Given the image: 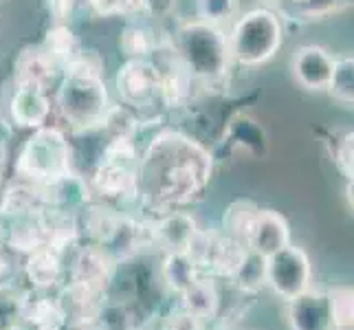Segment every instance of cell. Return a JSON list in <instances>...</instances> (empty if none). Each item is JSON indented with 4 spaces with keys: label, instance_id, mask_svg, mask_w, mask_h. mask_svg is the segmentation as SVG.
<instances>
[{
    "label": "cell",
    "instance_id": "1",
    "mask_svg": "<svg viewBox=\"0 0 354 330\" xmlns=\"http://www.w3.org/2000/svg\"><path fill=\"white\" fill-rule=\"evenodd\" d=\"M214 156L178 130H161L139 154L137 201L148 212L165 214L203 196L212 181Z\"/></svg>",
    "mask_w": 354,
    "mask_h": 330
},
{
    "label": "cell",
    "instance_id": "2",
    "mask_svg": "<svg viewBox=\"0 0 354 330\" xmlns=\"http://www.w3.org/2000/svg\"><path fill=\"white\" fill-rule=\"evenodd\" d=\"M104 62L95 48H82L59 82L57 89V110L62 119L75 132L102 130L111 97L104 82Z\"/></svg>",
    "mask_w": 354,
    "mask_h": 330
},
{
    "label": "cell",
    "instance_id": "3",
    "mask_svg": "<svg viewBox=\"0 0 354 330\" xmlns=\"http://www.w3.org/2000/svg\"><path fill=\"white\" fill-rule=\"evenodd\" d=\"M180 59L185 62L198 86H216L221 84L231 68L229 42L225 29L214 27L203 20L183 22L176 31V40L172 42Z\"/></svg>",
    "mask_w": 354,
    "mask_h": 330
},
{
    "label": "cell",
    "instance_id": "4",
    "mask_svg": "<svg viewBox=\"0 0 354 330\" xmlns=\"http://www.w3.org/2000/svg\"><path fill=\"white\" fill-rule=\"evenodd\" d=\"M73 174V150L66 134L55 126L35 128L16 156V178L48 187Z\"/></svg>",
    "mask_w": 354,
    "mask_h": 330
},
{
    "label": "cell",
    "instance_id": "5",
    "mask_svg": "<svg viewBox=\"0 0 354 330\" xmlns=\"http://www.w3.org/2000/svg\"><path fill=\"white\" fill-rule=\"evenodd\" d=\"M227 42L231 62L260 66L268 62L284 42L282 20L271 9H251L234 22Z\"/></svg>",
    "mask_w": 354,
    "mask_h": 330
},
{
    "label": "cell",
    "instance_id": "6",
    "mask_svg": "<svg viewBox=\"0 0 354 330\" xmlns=\"http://www.w3.org/2000/svg\"><path fill=\"white\" fill-rule=\"evenodd\" d=\"M137 167L139 152L134 139L111 137L95 163L88 187L102 199L137 201Z\"/></svg>",
    "mask_w": 354,
    "mask_h": 330
},
{
    "label": "cell",
    "instance_id": "7",
    "mask_svg": "<svg viewBox=\"0 0 354 330\" xmlns=\"http://www.w3.org/2000/svg\"><path fill=\"white\" fill-rule=\"evenodd\" d=\"M150 62L158 73V95H161V102L167 108L185 106L192 100L198 82L194 80L189 68L180 59L176 46L169 40H158L154 53L150 55Z\"/></svg>",
    "mask_w": 354,
    "mask_h": 330
},
{
    "label": "cell",
    "instance_id": "8",
    "mask_svg": "<svg viewBox=\"0 0 354 330\" xmlns=\"http://www.w3.org/2000/svg\"><path fill=\"white\" fill-rule=\"evenodd\" d=\"M310 260L299 247L286 244L266 258V284L275 291V295L286 302L306 293L310 288Z\"/></svg>",
    "mask_w": 354,
    "mask_h": 330
},
{
    "label": "cell",
    "instance_id": "9",
    "mask_svg": "<svg viewBox=\"0 0 354 330\" xmlns=\"http://www.w3.org/2000/svg\"><path fill=\"white\" fill-rule=\"evenodd\" d=\"M119 100L128 108H150L161 102L158 95V73L150 59H126L115 75Z\"/></svg>",
    "mask_w": 354,
    "mask_h": 330
},
{
    "label": "cell",
    "instance_id": "10",
    "mask_svg": "<svg viewBox=\"0 0 354 330\" xmlns=\"http://www.w3.org/2000/svg\"><path fill=\"white\" fill-rule=\"evenodd\" d=\"M59 311L64 315V326L97 324L106 306V293L80 282H66L55 295Z\"/></svg>",
    "mask_w": 354,
    "mask_h": 330
},
{
    "label": "cell",
    "instance_id": "11",
    "mask_svg": "<svg viewBox=\"0 0 354 330\" xmlns=\"http://www.w3.org/2000/svg\"><path fill=\"white\" fill-rule=\"evenodd\" d=\"M117 260L108 253L100 244H86V247H80L75 258L71 262V279L73 282L93 286L97 291H108L115 279L117 273Z\"/></svg>",
    "mask_w": 354,
    "mask_h": 330
},
{
    "label": "cell",
    "instance_id": "12",
    "mask_svg": "<svg viewBox=\"0 0 354 330\" xmlns=\"http://www.w3.org/2000/svg\"><path fill=\"white\" fill-rule=\"evenodd\" d=\"M333 68H335V55L317 44L299 46L290 59L292 77H295V82L301 89L313 91V93L328 89Z\"/></svg>",
    "mask_w": 354,
    "mask_h": 330
},
{
    "label": "cell",
    "instance_id": "13",
    "mask_svg": "<svg viewBox=\"0 0 354 330\" xmlns=\"http://www.w3.org/2000/svg\"><path fill=\"white\" fill-rule=\"evenodd\" d=\"M150 244L158 247L163 253H183L198 229V223L185 212H165L148 220Z\"/></svg>",
    "mask_w": 354,
    "mask_h": 330
},
{
    "label": "cell",
    "instance_id": "14",
    "mask_svg": "<svg viewBox=\"0 0 354 330\" xmlns=\"http://www.w3.org/2000/svg\"><path fill=\"white\" fill-rule=\"evenodd\" d=\"M286 244H290V227L286 218L275 210H262L260 207V212L249 229L247 247L253 253L268 258V255H273Z\"/></svg>",
    "mask_w": 354,
    "mask_h": 330
},
{
    "label": "cell",
    "instance_id": "15",
    "mask_svg": "<svg viewBox=\"0 0 354 330\" xmlns=\"http://www.w3.org/2000/svg\"><path fill=\"white\" fill-rule=\"evenodd\" d=\"M62 75L57 66L51 62V57L44 53L40 44H29L18 53L14 62V82L16 86H29V89H42L48 86Z\"/></svg>",
    "mask_w": 354,
    "mask_h": 330
},
{
    "label": "cell",
    "instance_id": "16",
    "mask_svg": "<svg viewBox=\"0 0 354 330\" xmlns=\"http://www.w3.org/2000/svg\"><path fill=\"white\" fill-rule=\"evenodd\" d=\"M290 330H335L324 291H306L288 302Z\"/></svg>",
    "mask_w": 354,
    "mask_h": 330
},
{
    "label": "cell",
    "instance_id": "17",
    "mask_svg": "<svg viewBox=\"0 0 354 330\" xmlns=\"http://www.w3.org/2000/svg\"><path fill=\"white\" fill-rule=\"evenodd\" d=\"M51 115V102H48L46 91L16 86L9 100V117L18 128H42Z\"/></svg>",
    "mask_w": 354,
    "mask_h": 330
},
{
    "label": "cell",
    "instance_id": "18",
    "mask_svg": "<svg viewBox=\"0 0 354 330\" xmlns=\"http://www.w3.org/2000/svg\"><path fill=\"white\" fill-rule=\"evenodd\" d=\"M75 218H77L80 238H86L91 244L106 247L115 236L121 212L113 210V207H108L104 203H86L75 214Z\"/></svg>",
    "mask_w": 354,
    "mask_h": 330
},
{
    "label": "cell",
    "instance_id": "19",
    "mask_svg": "<svg viewBox=\"0 0 354 330\" xmlns=\"http://www.w3.org/2000/svg\"><path fill=\"white\" fill-rule=\"evenodd\" d=\"M22 324L33 326L35 330H62L64 315L48 291L31 288L22 291Z\"/></svg>",
    "mask_w": 354,
    "mask_h": 330
},
{
    "label": "cell",
    "instance_id": "20",
    "mask_svg": "<svg viewBox=\"0 0 354 330\" xmlns=\"http://www.w3.org/2000/svg\"><path fill=\"white\" fill-rule=\"evenodd\" d=\"M64 258L59 253H55L48 247H40L31 251L29 255H24L22 262V273L29 279L33 288L40 291H51L59 282H62L64 275Z\"/></svg>",
    "mask_w": 354,
    "mask_h": 330
},
{
    "label": "cell",
    "instance_id": "21",
    "mask_svg": "<svg viewBox=\"0 0 354 330\" xmlns=\"http://www.w3.org/2000/svg\"><path fill=\"white\" fill-rule=\"evenodd\" d=\"M180 309L196 315L205 324L214 322L221 313V291L212 275H198L180 293Z\"/></svg>",
    "mask_w": 354,
    "mask_h": 330
},
{
    "label": "cell",
    "instance_id": "22",
    "mask_svg": "<svg viewBox=\"0 0 354 330\" xmlns=\"http://www.w3.org/2000/svg\"><path fill=\"white\" fill-rule=\"evenodd\" d=\"M44 207L66 214H77L86 203H91V187L82 176L73 172L71 176L42 187Z\"/></svg>",
    "mask_w": 354,
    "mask_h": 330
},
{
    "label": "cell",
    "instance_id": "23",
    "mask_svg": "<svg viewBox=\"0 0 354 330\" xmlns=\"http://www.w3.org/2000/svg\"><path fill=\"white\" fill-rule=\"evenodd\" d=\"M44 210L42 187L31 185V183L18 181L0 192V220H14L22 216H31Z\"/></svg>",
    "mask_w": 354,
    "mask_h": 330
},
{
    "label": "cell",
    "instance_id": "24",
    "mask_svg": "<svg viewBox=\"0 0 354 330\" xmlns=\"http://www.w3.org/2000/svg\"><path fill=\"white\" fill-rule=\"evenodd\" d=\"M249 253L247 242H242L238 238H231L223 231H218L214 247L209 253V264H207V273L212 277H227L231 279L240 268Z\"/></svg>",
    "mask_w": 354,
    "mask_h": 330
},
{
    "label": "cell",
    "instance_id": "25",
    "mask_svg": "<svg viewBox=\"0 0 354 330\" xmlns=\"http://www.w3.org/2000/svg\"><path fill=\"white\" fill-rule=\"evenodd\" d=\"M44 48V53L51 57V62L57 66V71L64 73L75 64V59L82 53V42L68 24H53L51 29L46 31L44 40L40 44Z\"/></svg>",
    "mask_w": 354,
    "mask_h": 330
},
{
    "label": "cell",
    "instance_id": "26",
    "mask_svg": "<svg viewBox=\"0 0 354 330\" xmlns=\"http://www.w3.org/2000/svg\"><path fill=\"white\" fill-rule=\"evenodd\" d=\"M7 240L5 247H9L18 255H29L31 251L44 247V225L42 212L7 220Z\"/></svg>",
    "mask_w": 354,
    "mask_h": 330
},
{
    "label": "cell",
    "instance_id": "27",
    "mask_svg": "<svg viewBox=\"0 0 354 330\" xmlns=\"http://www.w3.org/2000/svg\"><path fill=\"white\" fill-rule=\"evenodd\" d=\"M158 44L156 33L139 18H128L124 31L119 35V48L128 59H150Z\"/></svg>",
    "mask_w": 354,
    "mask_h": 330
},
{
    "label": "cell",
    "instance_id": "28",
    "mask_svg": "<svg viewBox=\"0 0 354 330\" xmlns=\"http://www.w3.org/2000/svg\"><path fill=\"white\" fill-rule=\"evenodd\" d=\"M198 275L201 271L189 262L185 253H165V258L161 262V279L165 282L169 293L180 295Z\"/></svg>",
    "mask_w": 354,
    "mask_h": 330
},
{
    "label": "cell",
    "instance_id": "29",
    "mask_svg": "<svg viewBox=\"0 0 354 330\" xmlns=\"http://www.w3.org/2000/svg\"><path fill=\"white\" fill-rule=\"evenodd\" d=\"M260 207L255 205L253 201L249 199H238L231 203L225 214H223V225H221V231L231 238H238L242 242H247V236H249V229L253 225L255 216H258Z\"/></svg>",
    "mask_w": 354,
    "mask_h": 330
},
{
    "label": "cell",
    "instance_id": "30",
    "mask_svg": "<svg viewBox=\"0 0 354 330\" xmlns=\"http://www.w3.org/2000/svg\"><path fill=\"white\" fill-rule=\"evenodd\" d=\"M326 91L330 93L335 102L352 108L354 104V57L352 55L335 57V68H333V75Z\"/></svg>",
    "mask_w": 354,
    "mask_h": 330
},
{
    "label": "cell",
    "instance_id": "31",
    "mask_svg": "<svg viewBox=\"0 0 354 330\" xmlns=\"http://www.w3.org/2000/svg\"><path fill=\"white\" fill-rule=\"evenodd\" d=\"M231 282L242 293H258L262 286H266V258L249 249L247 258L240 264L236 275L231 277Z\"/></svg>",
    "mask_w": 354,
    "mask_h": 330
},
{
    "label": "cell",
    "instance_id": "32",
    "mask_svg": "<svg viewBox=\"0 0 354 330\" xmlns=\"http://www.w3.org/2000/svg\"><path fill=\"white\" fill-rule=\"evenodd\" d=\"M328 309L335 330H352L354 326V291L352 286H335L326 291Z\"/></svg>",
    "mask_w": 354,
    "mask_h": 330
},
{
    "label": "cell",
    "instance_id": "33",
    "mask_svg": "<svg viewBox=\"0 0 354 330\" xmlns=\"http://www.w3.org/2000/svg\"><path fill=\"white\" fill-rule=\"evenodd\" d=\"M88 9L95 16H124V18H139L150 14L148 0H86Z\"/></svg>",
    "mask_w": 354,
    "mask_h": 330
},
{
    "label": "cell",
    "instance_id": "34",
    "mask_svg": "<svg viewBox=\"0 0 354 330\" xmlns=\"http://www.w3.org/2000/svg\"><path fill=\"white\" fill-rule=\"evenodd\" d=\"M238 0H196L198 20L209 22L214 27H225V24L236 22L238 18Z\"/></svg>",
    "mask_w": 354,
    "mask_h": 330
},
{
    "label": "cell",
    "instance_id": "35",
    "mask_svg": "<svg viewBox=\"0 0 354 330\" xmlns=\"http://www.w3.org/2000/svg\"><path fill=\"white\" fill-rule=\"evenodd\" d=\"M102 130L108 132V139L111 137L134 139V134H137V130H139V119L132 115V110L128 106H113L111 104L104 124H102Z\"/></svg>",
    "mask_w": 354,
    "mask_h": 330
},
{
    "label": "cell",
    "instance_id": "36",
    "mask_svg": "<svg viewBox=\"0 0 354 330\" xmlns=\"http://www.w3.org/2000/svg\"><path fill=\"white\" fill-rule=\"evenodd\" d=\"M22 324V288L16 284L0 286V330Z\"/></svg>",
    "mask_w": 354,
    "mask_h": 330
},
{
    "label": "cell",
    "instance_id": "37",
    "mask_svg": "<svg viewBox=\"0 0 354 330\" xmlns=\"http://www.w3.org/2000/svg\"><path fill=\"white\" fill-rule=\"evenodd\" d=\"M216 234H218V229H201L198 227L196 231H194L187 249L183 251L201 273H205L207 264H209V253H212V247H214Z\"/></svg>",
    "mask_w": 354,
    "mask_h": 330
},
{
    "label": "cell",
    "instance_id": "38",
    "mask_svg": "<svg viewBox=\"0 0 354 330\" xmlns=\"http://www.w3.org/2000/svg\"><path fill=\"white\" fill-rule=\"evenodd\" d=\"M333 141H335L333 161L341 172V176L346 181H352L354 178V132L341 130Z\"/></svg>",
    "mask_w": 354,
    "mask_h": 330
},
{
    "label": "cell",
    "instance_id": "39",
    "mask_svg": "<svg viewBox=\"0 0 354 330\" xmlns=\"http://www.w3.org/2000/svg\"><path fill=\"white\" fill-rule=\"evenodd\" d=\"M20 271H22L20 255L14 253L9 247H0V286L16 284Z\"/></svg>",
    "mask_w": 354,
    "mask_h": 330
},
{
    "label": "cell",
    "instance_id": "40",
    "mask_svg": "<svg viewBox=\"0 0 354 330\" xmlns=\"http://www.w3.org/2000/svg\"><path fill=\"white\" fill-rule=\"evenodd\" d=\"M205 328H207V324L185 309L169 313L161 326V330H205Z\"/></svg>",
    "mask_w": 354,
    "mask_h": 330
},
{
    "label": "cell",
    "instance_id": "41",
    "mask_svg": "<svg viewBox=\"0 0 354 330\" xmlns=\"http://www.w3.org/2000/svg\"><path fill=\"white\" fill-rule=\"evenodd\" d=\"M77 0H46L48 14H51L55 24H68L73 14H75Z\"/></svg>",
    "mask_w": 354,
    "mask_h": 330
},
{
    "label": "cell",
    "instance_id": "42",
    "mask_svg": "<svg viewBox=\"0 0 354 330\" xmlns=\"http://www.w3.org/2000/svg\"><path fill=\"white\" fill-rule=\"evenodd\" d=\"M172 3H176V0H148L150 14H156V11H167L169 7H172Z\"/></svg>",
    "mask_w": 354,
    "mask_h": 330
},
{
    "label": "cell",
    "instance_id": "43",
    "mask_svg": "<svg viewBox=\"0 0 354 330\" xmlns=\"http://www.w3.org/2000/svg\"><path fill=\"white\" fill-rule=\"evenodd\" d=\"M7 139H9V126L0 119V154H3V150H5Z\"/></svg>",
    "mask_w": 354,
    "mask_h": 330
},
{
    "label": "cell",
    "instance_id": "44",
    "mask_svg": "<svg viewBox=\"0 0 354 330\" xmlns=\"http://www.w3.org/2000/svg\"><path fill=\"white\" fill-rule=\"evenodd\" d=\"M62 330H102L97 324H86V326H64Z\"/></svg>",
    "mask_w": 354,
    "mask_h": 330
},
{
    "label": "cell",
    "instance_id": "45",
    "mask_svg": "<svg viewBox=\"0 0 354 330\" xmlns=\"http://www.w3.org/2000/svg\"><path fill=\"white\" fill-rule=\"evenodd\" d=\"M5 240H7V225L5 220H0V247H5Z\"/></svg>",
    "mask_w": 354,
    "mask_h": 330
},
{
    "label": "cell",
    "instance_id": "46",
    "mask_svg": "<svg viewBox=\"0 0 354 330\" xmlns=\"http://www.w3.org/2000/svg\"><path fill=\"white\" fill-rule=\"evenodd\" d=\"M288 3H292V5H297V7H304V5H308L310 0H288Z\"/></svg>",
    "mask_w": 354,
    "mask_h": 330
},
{
    "label": "cell",
    "instance_id": "47",
    "mask_svg": "<svg viewBox=\"0 0 354 330\" xmlns=\"http://www.w3.org/2000/svg\"><path fill=\"white\" fill-rule=\"evenodd\" d=\"M9 330H29V328H27V324H18V326H14V328H9Z\"/></svg>",
    "mask_w": 354,
    "mask_h": 330
},
{
    "label": "cell",
    "instance_id": "48",
    "mask_svg": "<svg viewBox=\"0 0 354 330\" xmlns=\"http://www.w3.org/2000/svg\"><path fill=\"white\" fill-rule=\"evenodd\" d=\"M0 192H3V167H0Z\"/></svg>",
    "mask_w": 354,
    "mask_h": 330
},
{
    "label": "cell",
    "instance_id": "49",
    "mask_svg": "<svg viewBox=\"0 0 354 330\" xmlns=\"http://www.w3.org/2000/svg\"><path fill=\"white\" fill-rule=\"evenodd\" d=\"M205 330H223V328H205Z\"/></svg>",
    "mask_w": 354,
    "mask_h": 330
}]
</instances>
